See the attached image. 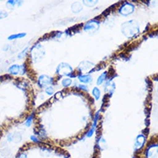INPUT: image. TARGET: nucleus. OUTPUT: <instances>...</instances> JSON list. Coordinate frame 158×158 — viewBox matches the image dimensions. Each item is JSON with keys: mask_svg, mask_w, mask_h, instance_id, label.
<instances>
[{"mask_svg": "<svg viewBox=\"0 0 158 158\" xmlns=\"http://www.w3.org/2000/svg\"><path fill=\"white\" fill-rule=\"evenodd\" d=\"M71 84H72V80L70 78H64L61 81V85L64 87H68L69 85H71Z\"/></svg>", "mask_w": 158, "mask_h": 158, "instance_id": "nucleus-18", "label": "nucleus"}, {"mask_svg": "<svg viewBox=\"0 0 158 158\" xmlns=\"http://www.w3.org/2000/svg\"><path fill=\"white\" fill-rule=\"evenodd\" d=\"M30 140L32 142H34V143H38L39 139L37 137H35V135H32V136H30Z\"/></svg>", "mask_w": 158, "mask_h": 158, "instance_id": "nucleus-27", "label": "nucleus"}, {"mask_svg": "<svg viewBox=\"0 0 158 158\" xmlns=\"http://www.w3.org/2000/svg\"><path fill=\"white\" fill-rule=\"evenodd\" d=\"M135 11V5L131 3H124L118 10V12L124 17L130 16Z\"/></svg>", "mask_w": 158, "mask_h": 158, "instance_id": "nucleus-5", "label": "nucleus"}, {"mask_svg": "<svg viewBox=\"0 0 158 158\" xmlns=\"http://www.w3.org/2000/svg\"><path fill=\"white\" fill-rule=\"evenodd\" d=\"M15 6H17V1L15 0H9L6 2V7L10 10H13Z\"/></svg>", "mask_w": 158, "mask_h": 158, "instance_id": "nucleus-17", "label": "nucleus"}, {"mask_svg": "<svg viewBox=\"0 0 158 158\" xmlns=\"http://www.w3.org/2000/svg\"><path fill=\"white\" fill-rule=\"evenodd\" d=\"M28 48H24V49H23V51L20 52V53H19V54L17 55V57H18V59H23V57L26 56V53H27V50H28Z\"/></svg>", "mask_w": 158, "mask_h": 158, "instance_id": "nucleus-21", "label": "nucleus"}, {"mask_svg": "<svg viewBox=\"0 0 158 158\" xmlns=\"http://www.w3.org/2000/svg\"><path fill=\"white\" fill-rule=\"evenodd\" d=\"M78 88L81 90H83L85 92H87L88 91V86H86L85 85H83V84H81V85H78Z\"/></svg>", "mask_w": 158, "mask_h": 158, "instance_id": "nucleus-26", "label": "nucleus"}, {"mask_svg": "<svg viewBox=\"0 0 158 158\" xmlns=\"http://www.w3.org/2000/svg\"><path fill=\"white\" fill-rule=\"evenodd\" d=\"M7 140H8V142H12V140H13L12 133H10V134H9L8 137H7Z\"/></svg>", "mask_w": 158, "mask_h": 158, "instance_id": "nucleus-29", "label": "nucleus"}, {"mask_svg": "<svg viewBox=\"0 0 158 158\" xmlns=\"http://www.w3.org/2000/svg\"><path fill=\"white\" fill-rule=\"evenodd\" d=\"M98 3V1H93V0H87V1H83V4L87 6V7H93L95 4Z\"/></svg>", "mask_w": 158, "mask_h": 158, "instance_id": "nucleus-20", "label": "nucleus"}, {"mask_svg": "<svg viewBox=\"0 0 158 158\" xmlns=\"http://www.w3.org/2000/svg\"><path fill=\"white\" fill-rule=\"evenodd\" d=\"M106 75H107V72H104L102 73L99 76H98V80H97V85H102L103 83L105 82V81H106Z\"/></svg>", "mask_w": 158, "mask_h": 158, "instance_id": "nucleus-14", "label": "nucleus"}, {"mask_svg": "<svg viewBox=\"0 0 158 158\" xmlns=\"http://www.w3.org/2000/svg\"><path fill=\"white\" fill-rule=\"evenodd\" d=\"M73 68L69 63H66V62H61L56 68V73L60 75V76L69 77V76L73 75Z\"/></svg>", "mask_w": 158, "mask_h": 158, "instance_id": "nucleus-3", "label": "nucleus"}, {"mask_svg": "<svg viewBox=\"0 0 158 158\" xmlns=\"http://www.w3.org/2000/svg\"><path fill=\"white\" fill-rule=\"evenodd\" d=\"M17 158H28V156L25 153H20V154L18 155Z\"/></svg>", "mask_w": 158, "mask_h": 158, "instance_id": "nucleus-28", "label": "nucleus"}, {"mask_svg": "<svg viewBox=\"0 0 158 158\" xmlns=\"http://www.w3.org/2000/svg\"><path fill=\"white\" fill-rule=\"evenodd\" d=\"M95 129H96V128H94V127H93V126H92V128L90 129L89 131H88V132L86 133V137H93V135H94V131H95Z\"/></svg>", "mask_w": 158, "mask_h": 158, "instance_id": "nucleus-24", "label": "nucleus"}, {"mask_svg": "<svg viewBox=\"0 0 158 158\" xmlns=\"http://www.w3.org/2000/svg\"><path fill=\"white\" fill-rule=\"evenodd\" d=\"M71 9L73 10V12L74 13H79L81 12V10H83V7H82V4L79 2H74L72 5H71Z\"/></svg>", "mask_w": 158, "mask_h": 158, "instance_id": "nucleus-12", "label": "nucleus"}, {"mask_svg": "<svg viewBox=\"0 0 158 158\" xmlns=\"http://www.w3.org/2000/svg\"><path fill=\"white\" fill-rule=\"evenodd\" d=\"M8 73L12 75H17L21 73V66L17 64H13L8 68Z\"/></svg>", "mask_w": 158, "mask_h": 158, "instance_id": "nucleus-10", "label": "nucleus"}, {"mask_svg": "<svg viewBox=\"0 0 158 158\" xmlns=\"http://www.w3.org/2000/svg\"><path fill=\"white\" fill-rule=\"evenodd\" d=\"M33 118H34V113H32L31 115L25 120V122H24V125L27 126V127H30L31 124H32V121H33Z\"/></svg>", "mask_w": 158, "mask_h": 158, "instance_id": "nucleus-19", "label": "nucleus"}, {"mask_svg": "<svg viewBox=\"0 0 158 158\" xmlns=\"http://www.w3.org/2000/svg\"><path fill=\"white\" fill-rule=\"evenodd\" d=\"M44 56H45V49L43 45H40V44L35 45L30 51V56L34 62L41 61L43 59Z\"/></svg>", "mask_w": 158, "mask_h": 158, "instance_id": "nucleus-2", "label": "nucleus"}, {"mask_svg": "<svg viewBox=\"0 0 158 158\" xmlns=\"http://www.w3.org/2000/svg\"><path fill=\"white\" fill-rule=\"evenodd\" d=\"M26 35V33H18V34H13L11 35H10L8 37V40H15V39H19L23 38Z\"/></svg>", "mask_w": 158, "mask_h": 158, "instance_id": "nucleus-16", "label": "nucleus"}, {"mask_svg": "<svg viewBox=\"0 0 158 158\" xmlns=\"http://www.w3.org/2000/svg\"><path fill=\"white\" fill-rule=\"evenodd\" d=\"M121 31L125 37L134 38L140 32V26L136 20H129L121 25Z\"/></svg>", "mask_w": 158, "mask_h": 158, "instance_id": "nucleus-1", "label": "nucleus"}, {"mask_svg": "<svg viewBox=\"0 0 158 158\" xmlns=\"http://www.w3.org/2000/svg\"><path fill=\"white\" fill-rule=\"evenodd\" d=\"M100 26V23L97 20H90L83 26V30L88 33H94L98 31Z\"/></svg>", "mask_w": 158, "mask_h": 158, "instance_id": "nucleus-4", "label": "nucleus"}, {"mask_svg": "<svg viewBox=\"0 0 158 158\" xmlns=\"http://www.w3.org/2000/svg\"><path fill=\"white\" fill-rule=\"evenodd\" d=\"M45 92H46V94H48V95H53L54 93H55V91H54V88L52 87V86H48L45 88Z\"/></svg>", "mask_w": 158, "mask_h": 158, "instance_id": "nucleus-22", "label": "nucleus"}, {"mask_svg": "<svg viewBox=\"0 0 158 158\" xmlns=\"http://www.w3.org/2000/svg\"><path fill=\"white\" fill-rule=\"evenodd\" d=\"M78 80L84 84H88L92 82V76L90 74H81L78 76Z\"/></svg>", "mask_w": 158, "mask_h": 158, "instance_id": "nucleus-11", "label": "nucleus"}, {"mask_svg": "<svg viewBox=\"0 0 158 158\" xmlns=\"http://www.w3.org/2000/svg\"><path fill=\"white\" fill-rule=\"evenodd\" d=\"M114 89H115V83L111 82V81H106V85L105 86L106 92H108V93H110V94H111L113 93Z\"/></svg>", "mask_w": 158, "mask_h": 158, "instance_id": "nucleus-13", "label": "nucleus"}, {"mask_svg": "<svg viewBox=\"0 0 158 158\" xmlns=\"http://www.w3.org/2000/svg\"><path fill=\"white\" fill-rule=\"evenodd\" d=\"M157 155V143H153L147 148L145 156L147 158H156Z\"/></svg>", "mask_w": 158, "mask_h": 158, "instance_id": "nucleus-9", "label": "nucleus"}, {"mask_svg": "<svg viewBox=\"0 0 158 158\" xmlns=\"http://www.w3.org/2000/svg\"><path fill=\"white\" fill-rule=\"evenodd\" d=\"M8 17V12L6 10H0V20L1 19H4V18H6Z\"/></svg>", "mask_w": 158, "mask_h": 158, "instance_id": "nucleus-23", "label": "nucleus"}, {"mask_svg": "<svg viewBox=\"0 0 158 158\" xmlns=\"http://www.w3.org/2000/svg\"><path fill=\"white\" fill-rule=\"evenodd\" d=\"M92 94H93V96H94V98H95L96 100L99 99L100 96H101V93H100V90L98 89L97 86L94 87V89H93V92H92Z\"/></svg>", "mask_w": 158, "mask_h": 158, "instance_id": "nucleus-15", "label": "nucleus"}, {"mask_svg": "<svg viewBox=\"0 0 158 158\" xmlns=\"http://www.w3.org/2000/svg\"><path fill=\"white\" fill-rule=\"evenodd\" d=\"M98 112H97L96 114H95V117H94V124H93V127L94 128H96V126H97V122H98Z\"/></svg>", "mask_w": 158, "mask_h": 158, "instance_id": "nucleus-25", "label": "nucleus"}, {"mask_svg": "<svg viewBox=\"0 0 158 158\" xmlns=\"http://www.w3.org/2000/svg\"><path fill=\"white\" fill-rule=\"evenodd\" d=\"M52 82H53V79L50 76L47 75V74L40 75L38 78V81H37L38 85L42 88L49 86L52 84Z\"/></svg>", "mask_w": 158, "mask_h": 158, "instance_id": "nucleus-6", "label": "nucleus"}, {"mask_svg": "<svg viewBox=\"0 0 158 158\" xmlns=\"http://www.w3.org/2000/svg\"><path fill=\"white\" fill-rule=\"evenodd\" d=\"M94 64L93 62H91L89 60H84V61H81L80 65L78 66V69L81 72H89L94 69Z\"/></svg>", "mask_w": 158, "mask_h": 158, "instance_id": "nucleus-8", "label": "nucleus"}, {"mask_svg": "<svg viewBox=\"0 0 158 158\" xmlns=\"http://www.w3.org/2000/svg\"><path fill=\"white\" fill-rule=\"evenodd\" d=\"M146 143V137L144 135L140 134L138 135L136 139H135V143H134V150L137 151V150H142L143 148V146Z\"/></svg>", "mask_w": 158, "mask_h": 158, "instance_id": "nucleus-7", "label": "nucleus"}]
</instances>
